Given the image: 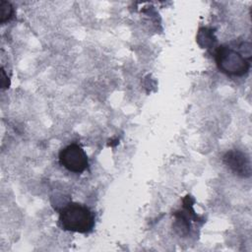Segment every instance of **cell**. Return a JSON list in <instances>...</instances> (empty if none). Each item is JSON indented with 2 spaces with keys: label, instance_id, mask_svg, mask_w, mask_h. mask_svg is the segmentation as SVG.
Here are the masks:
<instances>
[{
  "label": "cell",
  "instance_id": "277c9868",
  "mask_svg": "<svg viewBox=\"0 0 252 252\" xmlns=\"http://www.w3.org/2000/svg\"><path fill=\"white\" fill-rule=\"evenodd\" d=\"M223 162L234 173L242 177H248L251 174L250 159L240 151L233 150L223 156Z\"/></svg>",
  "mask_w": 252,
  "mask_h": 252
},
{
  "label": "cell",
  "instance_id": "5b68a950",
  "mask_svg": "<svg viewBox=\"0 0 252 252\" xmlns=\"http://www.w3.org/2000/svg\"><path fill=\"white\" fill-rule=\"evenodd\" d=\"M13 15V7L7 1H0V22L3 24L9 21Z\"/></svg>",
  "mask_w": 252,
  "mask_h": 252
},
{
  "label": "cell",
  "instance_id": "3957f363",
  "mask_svg": "<svg viewBox=\"0 0 252 252\" xmlns=\"http://www.w3.org/2000/svg\"><path fill=\"white\" fill-rule=\"evenodd\" d=\"M58 158L60 164L74 173H82L89 166L88 156L78 144H70L63 148Z\"/></svg>",
  "mask_w": 252,
  "mask_h": 252
},
{
  "label": "cell",
  "instance_id": "6da1fadb",
  "mask_svg": "<svg viewBox=\"0 0 252 252\" xmlns=\"http://www.w3.org/2000/svg\"><path fill=\"white\" fill-rule=\"evenodd\" d=\"M251 44L247 41L220 45L215 53L218 69L231 77L246 75L251 66Z\"/></svg>",
  "mask_w": 252,
  "mask_h": 252
},
{
  "label": "cell",
  "instance_id": "7a4b0ae2",
  "mask_svg": "<svg viewBox=\"0 0 252 252\" xmlns=\"http://www.w3.org/2000/svg\"><path fill=\"white\" fill-rule=\"evenodd\" d=\"M59 223L64 230L87 233L94 226V216L89 207L81 203L70 202L60 211Z\"/></svg>",
  "mask_w": 252,
  "mask_h": 252
}]
</instances>
